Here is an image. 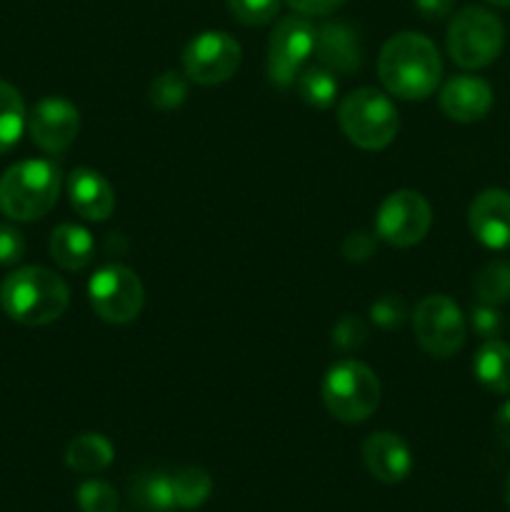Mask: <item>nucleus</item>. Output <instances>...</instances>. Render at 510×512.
I'll list each match as a JSON object with an SVG mask.
<instances>
[{
	"label": "nucleus",
	"instance_id": "0eeeda50",
	"mask_svg": "<svg viewBox=\"0 0 510 512\" xmlns=\"http://www.w3.org/2000/svg\"><path fill=\"white\" fill-rule=\"evenodd\" d=\"M88 300L100 320L128 325L143 313L145 290L138 275L118 263L103 265L88 280Z\"/></svg>",
	"mask_w": 510,
	"mask_h": 512
},
{
	"label": "nucleus",
	"instance_id": "2eb2a0df",
	"mask_svg": "<svg viewBox=\"0 0 510 512\" xmlns=\"http://www.w3.org/2000/svg\"><path fill=\"white\" fill-rule=\"evenodd\" d=\"M360 453H363L368 473L385 485L400 483L413 470V453L398 433L380 430V433L368 435Z\"/></svg>",
	"mask_w": 510,
	"mask_h": 512
},
{
	"label": "nucleus",
	"instance_id": "c756f323",
	"mask_svg": "<svg viewBox=\"0 0 510 512\" xmlns=\"http://www.w3.org/2000/svg\"><path fill=\"white\" fill-rule=\"evenodd\" d=\"M228 10L238 23L250 25H268L275 20L280 10V0H228Z\"/></svg>",
	"mask_w": 510,
	"mask_h": 512
},
{
	"label": "nucleus",
	"instance_id": "72a5a7b5",
	"mask_svg": "<svg viewBox=\"0 0 510 512\" xmlns=\"http://www.w3.org/2000/svg\"><path fill=\"white\" fill-rule=\"evenodd\" d=\"M295 13L305 15V18H323L338 10L345 0H285Z\"/></svg>",
	"mask_w": 510,
	"mask_h": 512
},
{
	"label": "nucleus",
	"instance_id": "39448f33",
	"mask_svg": "<svg viewBox=\"0 0 510 512\" xmlns=\"http://www.w3.org/2000/svg\"><path fill=\"white\" fill-rule=\"evenodd\" d=\"M323 403L340 423H365L380 405L378 375L360 360H338L323 378Z\"/></svg>",
	"mask_w": 510,
	"mask_h": 512
},
{
	"label": "nucleus",
	"instance_id": "9b49d317",
	"mask_svg": "<svg viewBox=\"0 0 510 512\" xmlns=\"http://www.w3.org/2000/svg\"><path fill=\"white\" fill-rule=\"evenodd\" d=\"M243 50L233 35L223 30L198 33L183 50V73L198 85H220L240 68Z\"/></svg>",
	"mask_w": 510,
	"mask_h": 512
},
{
	"label": "nucleus",
	"instance_id": "cd10ccee",
	"mask_svg": "<svg viewBox=\"0 0 510 512\" xmlns=\"http://www.w3.org/2000/svg\"><path fill=\"white\" fill-rule=\"evenodd\" d=\"M408 320V303L403 295L388 293L370 305V323L380 330H398Z\"/></svg>",
	"mask_w": 510,
	"mask_h": 512
},
{
	"label": "nucleus",
	"instance_id": "bb28decb",
	"mask_svg": "<svg viewBox=\"0 0 510 512\" xmlns=\"http://www.w3.org/2000/svg\"><path fill=\"white\" fill-rule=\"evenodd\" d=\"M75 500H78L80 512H118V493L105 480L93 478L80 483Z\"/></svg>",
	"mask_w": 510,
	"mask_h": 512
},
{
	"label": "nucleus",
	"instance_id": "b1692460",
	"mask_svg": "<svg viewBox=\"0 0 510 512\" xmlns=\"http://www.w3.org/2000/svg\"><path fill=\"white\" fill-rule=\"evenodd\" d=\"M295 85H298L300 98L308 105H313V108H330L335 103V98H338L340 88L335 73L330 68H325V65L303 68V73L298 75Z\"/></svg>",
	"mask_w": 510,
	"mask_h": 512
},
{
	"label": "nucleus",
	"instance_id": "e433bc0d",
	"mask_svg": "<svg viewBox=\"0 0 510 512\" xmlns=\"http://www.w3.org/2000/svg\"><path fill=\"white\" fill-rule=\"evenodd\" d=\"M490 5H498V8H510V0H485Z\"/></svg>",
	"mask_w": 510,
	"mask_h": 512
},
{
	"label": "nucleus",
	"instance_id": "7c9ffc66",
	"mask_svg": "<svg viewBox=\"0 0 510 512\" xmlns=\"http://www.w3.org/2000/svg\"><path fill=\"white\" fill-rule=\"evenodd\" d=\"M340 250H343L348 263H365V260L373 258L375 250H378V235L365 233V230H355V233L345 235Z\"/></svg>",
	"mask_w": 510,
	"mask_h": 512
},
{
	"label": "nucleus",
	"instance_id": "1a4fd4ad",
	"mask_svg": "<svg viewBox=\"0 0 510 512\" xmlns=\"http://www.w3.org/2000/svg\"><path fill=\"white\" fill-rule=\"evenodd\" d=\"M315 53V25L305 15H288L275 23L268 40V80L278 88L295 85Z\"/></svg>",
	"mask_w": 510,
	"mask_h": 512
},
{
	"label": "nucleus",
	"instance_id": "a878e982",
	"mask_svg": "<svg viewBox=\"0 0 510 512\" xmlns=\"http://www.w3.org/2000/svg\"><path fill=\"white\" fill-rule=\"evenodd\" d=\"M148 95L150 103L158 110H175L188 98V80L178 70H165V73L155 75L148 88Z\"/></svg>",
	"mask_w": 510,
	"mask_h": 512
},
{
	"label": "nucleus",
	"instance_id": "5701e85b",
	"mask_svg": "<svg viewBox=\"0 0 510 512\" xmlns=\"http://www.w3.org/2000/svg\"><path fill=\"white\" fill-rule=\"evenodd\" d=\"M25 123H28V118H25L23 95L10 83L0 80V153L18 143Z\"/></svg>",
	"mask_w": 510,
	"mask_h": 512
},
{
	"label": "nucleus",
	"instance_id": "412c9836",
	"mask_svg": "<svg viewBox=\"0 0 510 512\" xmlns=\"http://www.w3.org/2000/svg\"><path fill=\"white\" fill-rule=\"evenodd\" d=\"M130 498L145 512L175 510L173 475L163 473V470H145L130 485Z\"/></svg>",
	"mask_w": 510,
	"mask_h": 512
},
{
	"label": "nucleus",
	"instance_id": "423d86ee",
	"mask_svg": "<svg viewBox=\"0 0 510 512\" xmlns=\"http://www.w3.org/2000/svg\"><path fill=\"white\" fill-rule=\"evenodd\" d=\"M448 55L465 70L488 68L503 53L505 28L495 13L480 5L458 10L448 25Z\"/></svg>",
	"mask_w": 510,
	"mask_h": 512
},
{
	"label": "nucleus",
	"instance_id": "f03ea898",
	"mask_svg": "<svg viewBox=\"0 0 510 512\" xmlns=\"http://www.w3.org/2000/svg\"><path fill=\"white\" fill-rule=\"evenodd\" d=\"M70 288L43 265L18 268L0 285V308L10 320L30 328L50 325L68 310Z\"/></svg>",
	"mask_w": 510,
	"mask_h": 512
},
{
	"label": "nucleus",
	"instance_id": "4be33fe9",
	"mask_svg": "<svg viewBox=\"0 0 510 512\" xmlns=\"http://www.w3.org/2000/svg\"><path fill=\"white\" fill-rule=\"evenodd\" d=\"M173 493L175 508L198 510L213 493V478L208 475V470L188 465V468H180L173 473Z\"/></svg>",
	"mask_w": 510,
	"mask_h": 512
},
{
	"label": "nucleus",
	"instance_id": "c9c22d12",
	"mask_svg": "<svg viewBox=\"0 0 510 512\" xmlns=\"http://www.w3.org/2000/svg\"><path fill=\"white\" fill-rule=\"evenodd\" d=\"M493 430H495V438H498V443L503 445V448L510 450V400H505V403L500 405L498 413H495Z\"/></svg>",
	"mask_w": 510,
	"mask_h": 512
},
{
	"label": "nucleus",
	"instance_id": "7ed1b4c3",
	"mask_svg": "<svg viewBox=\"0 0 510 512\" xmlns=\"http://www.w3.org/2000/svg\"><path fill=\"white\" fill-rule=\"evenodd\" d=\"M63 175L50 160L33 158L10 165L0 175V213L18 223H33L58 203Z\"/></svg>",
	"mask_w": 510,
	"mask_h": 512
},
{
	"label": "nucleus",
	"instance_id": "f3484780",
	"mask_svg": "<svg viewBox=\"0 0 510 512\" xmlns=\"http://www.w3.org/2000/svg\"><path fill=\"white\" fill-rule=\"evenodd\" d=\"M68 198L75 213L93 223H103L115 210V193L105 175L90 168H75L68 175Z\"/></svg>",
	"mask_w": 510,
	"mask_h": 512
},
{
	"label": "nucleus",
	"instance_id": "aec40b11",
	"mask_svg": "<svg viewBox=\"0 0 510 512\" xmlns=\"http://www.w3.org/2000/svg\"><path fill=\"white\" fill-rule=\"evenodd\" d=\"M113 458V443L100 433H80L65 448V465L83 475L103 473L113 463Z\"/></svg>",
	"mask_w": 510,
	"mask_h": 512
},
{
	"label": "nucleus",
	"instance_id": "6ab92c4d",
	"mask_svg": "<svg viewBox=\"0 0 510 512\" xmlns=\"http://www.w3.org/2000/svg\"><path fill=\"white\" fill-rule=\"evenodd\" d=\"M473 375L485 390L495 395L510 393V345L493 338L485 340L473 358Z\"/></svg>",
	"mask_w": 510,
	"mask_h": 512
},
{
	"label": "nucleus",
	"instance_id": "f257e3e1",
	"mask_svg": "<svg viewBox=\"0 0 510 512\" xmlns=\"http://www.w3.org/2000/svg\"><path fill=\"white\" fill-rule=\"evenodd\" d=\"M378 78L390 95L400 100H425L443 78L438 48L423 33L393 35L378 55Z\"/></svg>",
	"mask_w": 510,
	"mask_h": 512
},
{
	"label": "nucleus",
	"instance_id": "f8f14e48",
	"mask_svg": "<svg viewBox=\"0 0 510 512\" xmlns=\"http://www.w3.org/2000/svg\"><path fill=\"white\" fill-rule=\"evenodd\" d=\"M28 130L33 143L43 153L58 155L73 145L80 130V113L70 100L50 95L35 103L28 115Z\"/></svg>",
	"mask_w": 510,
	"mask_h": 512
},
{
	"label": "nucleus",
	"instance_id": "9d476101",
	"mask_svg": "<svg viewBox=\"0 0 510 512\" xmlns=\"http://www.w3.org/2000/svg\"><path fill=\"white\" fill-rule=\"evenodd\" d=\"M433 225L430 203L415 190H395L375 213V235L395 248H413Z\"/></svg>",
	"mask_w": 510,
	"mask_h": 512
},
{
	"label": "nucleus",
	"instance_id": "a211bd4d",
	"mask_svg": "<svg viewBox=\"0 0 510 512\" xmlns=\"http://www.w3.org/2000/svg\"><path fill=\"white\" fill-rule=\"evenodd\" d=\"M93 235L75 223H63L50 233V258L63 270H83L93 260Z\"/></svg>",
	"mask_w": 510,
	"mask_h": 512
},
{
	"label": "nucleus",
	"instance_id": "4468645a",
	"mask_svg": "<svg viewBox=\"0 0 510 512\" xmlns=\"http://www.w3.org/2000/svg\"><path fill=\"white\" fill-rule=\"evenodd\" d=\"M315 58L333 73L353 75L363 65V45L353 25L343 20H328L315 28Z\"/></svg>",
	"mask_w": 510,
	"mask_h": 512
},
{
	"label": "nucleus",
	"instance_id": "dca6fc26",
	"mask_svg": "<svg viewBox=\"0 0 510 512\" xmlns=\"http://www.w3.org/2000/svg\"><path fill=\"white\" fill-rule=\"evenodd\" d=\"M440 110L455 123L483 120L493 108V90L478 75H455L440 88Z\"/></svg>",
	"mask_w": 510,
	"mask_h": 512
},
{
	"label": "nucleus",
	"instance_id": "393cba45",
	"mask_svg": "<svg viewBox=\"0 0 510 512\" xmlns=\"http://www.w3.org/2000/svg\"><path fill=\"white\" fill-rule=\"evenodd\" d=\"M475 298L485 305H503L510 300V263L490 260L478 270L473 280Z\"/></svg>",
	"mask_w": 510,
	"mask_h": 512
},
{
	"label": "nucleus",
	"instance_id": "ddd939ff",
	"mask_svg": "<svg viewBox=\"0 0 510 512\" xmlns=\"http://www.w3.org/2000/svg\"><path fill=\"white\" fill-rule=\"evenodd\" d=\"M468 228L488 250L510 248V193L488 188L473 198L468 208Z\"/></svg>",
	"mask_w": 510,
	"mask_h": 512
},
{
	"label": "nucleus",
	"instance_id": "c85d7f7f",
	"mask_svg": "<svg viewBox=\"0 0 510 512\" xmlns=\"http://www.w3.org/2000/svg\"><path fill=\"white\" fill-rule=\"evenodd\" d=\"M330 335H333V345L340 353H353V350L363 348L365 340H368V323L360 315L345 313L335 320Z\"/></svg>",
	"mask_w": 510,
	"mask_h": 512
},
{
	"label": "nucleus",
	"instance_id": "20e7f679",
	"mask_svg": "<svg viewBox=\"0 0 510 512\" xmlns=\"http://www.w3.org/2000/svg\"><path fill=\"white\" fill-rule=\"evenodd\" d=\"M338 123L345 138L363 150H383L400 128L393 100L375 88H358L338 105Z\"/></svg>",
	"mask_w": 510,
	"mask_h": 512
},
{
	"label": "nucleus",
	"instance_id": "2f4dec72",
	"mask_svg": "<svg viewBox=\"0 0 510 512\" xmlns=\"http://www.w3.org/2000/svg\"><path fill=\"white\" fill-rule=\"evenodd\" d=\"M470 325H473L475 335H480L483 340L498 338L500 330H503V315L495 310V305H475L473 313H470Z\"/></svg>",
	"mask_w": 510,
	"mask_h": 512
},
{
	"label": "nucleus",
	"instance_id": "473e14b6",
	"mask_svg": "<svg viewBox=\"0 0 510 512\" xmlns=\"http://www.w3.org/2000/svg\"><path fill=\"white\" fill-rule=\"evenodd\" d=\"M25 255V238L13 225H0V265L20 263Z\"/></svg>",
	"mask_w": 510,
	"mask_h": 512
},
{
	"label": "nucleus",
	"instance_id": "4c0bfd02",
	"mask_svg": "<svg viewBox=\"0 0 510 512\" xmlns=\"http://www.w3.org/2000/svg\"><path fill=\"white\" fill-rule=\"evenodd\" d=\"M505 500H508V508H510V478H508V485H505Z\"/></svg>",
	"mask_w": 510,
	"mask_h": 512
},
{
	"label": "nucleus",
	"instance_id": "6e6552de",
	"mask_svg": "<svg viewBox=\"0 0 510 512\" xmlns=\"http://www.w3.org/2000/svg\"><path fill=\"white\" fill-rule=\"evenodd\" d=\"M415 340L433 358H453L465 343L463 310L448 295H425L415 305L413 315Z\"/></svg>",
	"mask_w": 510,
	"mask_h": 512
},
{
	"label": "nucleus",
	"instance_id": "f704fd0d",
	"mask_svg": "<svg viewBox=\"0 0 510 512\" xmlns=\"http://www.w3.org/2000/svg\"><path fill=\"white\" fill-rule=\"evenodd\" d=\"M413 5L425 20H443L445 15L453 13L455 0H413Z\"/></svg>",
	"mask_w": 510,
	"mask_h": 512
}]
</instances>
